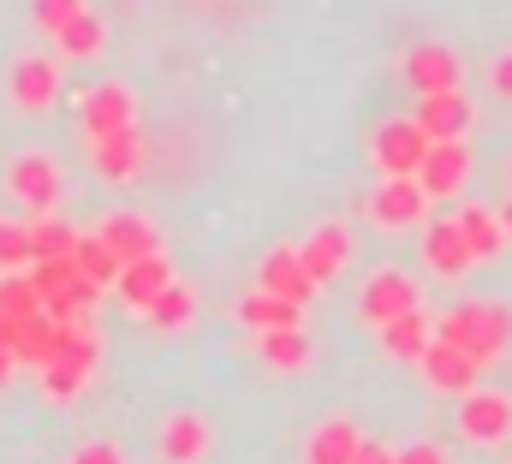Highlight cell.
Segmentation results:
<instances>
[{
	"label": "cell",
	"mask_w": 512,
	"mask_h": 464,
	"mask_svg": "<svg viewBox=\"0 0 512 464\" xmlns=\"http://www.w3.org/2000/svg\"><path fill=\"white\" fill-rule=\"evenodd\" d=\"M441 340H453L459 351H471L477 363H495L512 340V310L507 304H459V310H447L441 316V328H435Z\"/></svg>",
	"instance_id": "obj_1"
},
{
	"label": "cell",
	"mask_w": 512,
	"mask_h": 464,
	"mask_svg": "<svg viewBox=\"0 0 512 464\" xmlns=\"http://www.w3.org/2000/svg\"><path fill=\"white\" fill-rule=\"evenodd\" d=\"M6 191H12V203H18V209H30V215H48V209L60 203L66 179H60L54 155H42V149H24V155L6 167Z\"/></svg>",
	"instance_id": "obj_2"
},
{
	"label": "cell",
	"mask_w": 512,
	"mask_h": 464,
	"mask_svg": "<svg viewBox=\"0 0 512 464\" xmlns=\"http://www.w3.org/2000/svg\"><path fill=\"white\" fill-rule=\"evenodd\" d=\"M6 96L18 114H48L60 96V60L54 54H18L6 72Z\"/></svg>",
	"instance_id": "obj_3"
},
{
	"label": "cell",
	"mask_w": 512,
	"mask_h": 464,
	"mask_svg": "<svg viewBox=\"0 0 512 464\" xmlns=\"http://www.w3.org/2000/svg\"><path fill=\"white\" fill-rule=\"evenodd\" d=\"M507 429H512V399L507 393H495V387L459 393V435H465V441L495 447V441H507Z\"/></svg>",
	"instance_id": "obj_4"
},
{
	"label": "cell",
	"mask_w": 512,
	"mask_h": 464,
	"mask_svg": "<svg viewBox=\"0 0 512 464\" xmlns=\"http://www.w3.org/2000/svg\"><path fill=\"white\" fill-rule=\"evenodd\" d=\"M417 304H423V292H417V280H411V274H399V268L370 274V280H364V292H358V316H364L370 328H382V322L405 316V310H417Z\"/></svg>",
	"instance_id": "obj_5"
},
{
	"label": "cell",
	"mask_w": 512,
	"mask_h": 464,
	"mask_svg": "<svg viewBox=\"0 0 512 464\" xmlns=\"http://www.w3.org/2000/svg\"><path fill=\"white\" fill-rule=\"evenodd\" d=\"M78 119H84V137L102 143V137H114V131L137 125V96H131L126 84H96V90L84 96Z\"/></svg>",
	"instance_id": "obj_6"
},
{
	"label": "cell",
	"mask_w": 512,
	"mask_h": 464,
	"mask_svg": "<svg viewBox=\"0 0 512 464\" xmlns=\"http://www.w3.org/2000/svg\"><path fill=\"white\" fill-rule=\"evenodd\" d=\"M417 363H423V381L441 387V393H471L477 387V369H483L471 351H459L453 340H441V334L417 351Z\"/></svg>",
	"instance_id": "obj_7"
},
{
	"label": "cell",
	"mask_w": 512,
	"mask_h": 464,
	"mask_svg": "<svg viewBox=\"0 0 512 464\" xmlns=\"http://www.w3.org/2000/svg\"><path fill=\"white\" fill-rule=\"evenodd\" d=\"M423 155H429V137H423V125H417V119H393V125L376 131V167H382L387 179L417 173V167H423Z\"/></svg>",
	"instance_id": "obj_8"
},
{
	"label": "cell",
	"mask_w": 512,
	"mask_h": 464,
	"mask_svg": "<svg viewBox=\"0 0 512 464\" xmlns=\"http://www.w3.org/2000/svg\"><path fill=\"white\" fill-rule=\"evenodd\" d=\"M155 453H161V464H203L209 459V423H203V411H173L161 423V435H155Z\"/></svg>",
	"instance_id": "obj_9"
},
{
	"label": "cell",
	"mask_w": 512,
	"mask_h": 464,
	"mask_svg": "<svg viewBox=\"0 0 512 464\" xmlns=\"http://www.w3.org/2000/svg\"><path fill=\"white\" fill-rule=\"evenodd\" d=\"M405 78L417 96H435V90H459V54L441 48V42H423L405 54Z\"/></svg>",
	"instance_id": "obj_10"
},
{
	"label": "cell",
	"mask_w": 512,
	"mask_h": 464,
	"mask_svg": "<svg viewBox=\"0 0 512 464\" xmlns=\"http://www.w3.org/2000/svg\"><path fill=\"white\" fill-rule=\"evenodd\" d=\"M262 292H274V298H286V304H310L316 280H310V268H304V256H298L292 244H280V250L262 256Z\"/></svg>",
	"instance_id": "obj_11"
},
{
	"label": "cell",
	"mask_w": 512,
	"mask_h": 464,
	"mask_svg": "<svg viewBox=\"0 0 512 464\" xmlns=\"http://www.w3.org/2000/svg\"><path fill=\"white\" fill-rule=\"evenodd\" d=\"M417 125H423L429 143H453V137L471 131V102H465L459 90H435V96L417 102Z\"/></svg>",
	"instance_id": "obj_12"
},
{
	"label": "cell",
	"mask_w": 512,
	"mask_h": 464,
	"mask_svg": "<svg viewBox=\"0 0 512 464\" xmlns=\"http://www.w3.org/2000/svg\"><path fill=\"white\" fill-rule=\"evenodd\" d=\"M298 256H304V268H310V280L322 286V280H334L346 262H352V232L340 227V221H328V227H316L304 244H298Z\"/></svg>",
	"instance_id": "obj_13"
},
{
	"label": "cell",
	"mask_w": 512,
	"mask_h": 464,
	"mask_svg": "<svg viewBox=\"0 0 512 464\" xmlns=\"http://www.w3.org/2000/svg\"><path fill=\"white\" fill-rule=\"evenodd\" d=\"M465 173H471V155H465V143L453 137V143H429V155H423V167H417V185H423L429 197H453V191L465 185Z\"/></svg>",
	"instance_id": "obj_14"
},
{
	"label": "cell",
	"mask_w": 512,
	"mask_h": 464,
	"mask_svg": "<svg viewBox=\"0 0 512 464\" xmlns=\"http://www.w3.org/2000/svg\"><path fill=\"white\" fill-rule=\"evenodd\" d=\"M423 203H429V191L417 185V173H405V179H387L370 197V215L382 227H411V221H423Z\"/></svg>",
	"instance_id": "obj_15"
},
{
	"label": "cell",
	"mask_w": 512,
	"mask_h": 464,
	"mask_svg": "<svg viewBox=\"0 0 512 464\" xmlns=\"http://www.w3.org/2000/svg\"><path fill=\"white\" fill-rule=\"evenodd\" d=\"M173 280V268H167V256L161 250H149V256H131V262H120V274H114V292L126 298L131 310H143L161 286Z\"/></svg>",
	"instance_id": "obj_16"
},
{
	"label": "cell",
	"mask_w": 512,
	"mask_h": 464,
	"mask_svg": "<svg viewBox=\"0 0 512 464\" xmlns=\"http://www.w3.org/2000/svg\"><path fill=\"white\" fill-rule=\"evenodd\" d=\"M96 238L120 256V262H131V256H149V250H161V238H155V227L137 215V209H114L102 227H96Z\"/></svg>",
	"instance_id": "obj_17"
},
{
	"label": "cell",
	"mask_w": 512,
	"mask_h": 464,
	"mask_svg": "<svg viewBox=\"0 0 512 464\" xmlns=\"http://www.w3.org/2000/svg\"><path fill=\"white\" fill-rule=\"evenodd\" d=\"M358 423H346V417H328V423H316L310 429V441H304V464H352L358 453Z\"/></svg>",
	"instance_id": "obj_18"
},
{
	"label": "cell",
	"mask_w": 512,
	"mask_h": 464,
	"mask_svg": "<svg viewBox=\"0 0 512 464\" xmlns=\"http://www.w3.org/2000/svg\"><path fill=\"white\" fill-rule=\"evenodd\" d=\"M423 262H429L435 274H447V280L471 268V244H465L459 221H435V227L423 232Z\"/></svg>",
	"instance_id": "obj_19"
},
{
	"label": "cell",
	"mask_w": 512,
	"mask_h": 464,
	"mask_svg": "<svg viewBox=\"0 0 512 464\" xmlns=\"http://www.w3.org/2000/svg\"><path fill=\"white\" fill-rule=\"evenodd\" d=\"M96 173L114 179V185L143 173V137H137V125H126V131H114V137L96 143Z\"/></svg>",
	"instance_id": "obj_20"
},
{
	"label": "cell",
	"mask_w": 512,
	"mask_h": 464,
	"mask_svg": "<svg viewBox=\"0 0 512 464\" xmlns=\"http://www.w3.org/2000/svg\"><path fill=\"white\" fill-rule=\"evenodd\" d=\"M54 42H60V54H66V60H96V54H102V42H108V24L84 6L78 18H66V24L54 30Z\"/></svg>",
	"instance_id": "obj_21"
},
{
	"label": "cell",
	"mask_w": 512,
	"mask_h": 464,
	"mask_svg": "<svg viewBox=\"0 0 512 464\" xmlns=\"http://www.w3.org/2000/svg\"><path fill=\"white\" fill-rule=\"evenodd\" d=\"M459 232H465V244H471V262H489V256H501V244H507V232H501V215L495 209H459L453 215Z\"/></svg>",
	"instance_id": "obj_22"
},
{
	"label": "cell",
	"mask_w": 512,
	"mask_h": 464,
	"mask_svg": "<svg viewBox=\"0 0 512 464\" xmlns=\"http://www.w3.org/2000/svg\"><path fill=\"white\" fill-rule=\"evenodd\" d=\"M262 363L268 369H280V375H292V369H304L310 363V340H304V328H262Z\"/></svg>",
	"instance_id": "obj_23"
},
{
	"label": "cell",
	"mask_w": 512,
	"mask_h": 464,
	"mask_svg": "<svg viewBox=\"0 0 512 464\" xmlns=\"http://www.w3.org/2000/svg\"><path fill=\"white\" fill-rule=\"evenodd\" d=\"M429 340H435V328H429L423 304H417V310H405V316H393V322H382V346L393 351V357H417Z\"/></svg>",
	"instance_id": "obj_24"
},
{
	"label": "cell",
	"mask_w": 512,
	"mask_h": 464,
	"mask_svg": "<svg viewBox=\"0 0 512 464\" xmlns=\"http://www.w3.org/2000/svg\"><path fill=\"white\" fill-rule=\"evenodd\" d=\"M239 316L251 322L256 334H262V328H298V322H304V304H286V298H274V292L256 286L251 298L239 304Z\"/></svg>",
	"instance_id": "obj_25"
},
{
	"label": "cell",
	"mask_w": 512,
	"mask_h": 464,
	"mask_svg": "<svg viewBox=\"0 0 512 464\" xmlns=\"http://www.w3.org/2000/svg\"><path fill=\"white\" fill-rule=\"evenodd\" d=\"M72 262H78V274H84V280H96V286H114V274H120V256H114L96 232H78Z\"/></svg>",
	"instance_id": "obj_26"
},
{
	"label": "cell",
	"mask_w": 512,
	"mask_h": 464,
	"mask_svg": "<svg viewBox=\"0 0 512 464\" xmlns=\"http://www.w3.org/2000/svg\"><path fill=\"white\" fill-rule=\"evenodd\" d=\"M72 244H78V232L66 227L54 209L30 221V256H36V262H42V256H72Z\"/></svg>",
	"instance_id": "obj_27"
},
{
	"label": "cell",
	"mask_w": 512,
	"mask_h": 464,
	"mask_svg": "<svg viewBox=\"0 0 512 464\" xmlns=\"http://www.w3.org/2000/svg\"><path fill=\"white\" fill-rule=\"evenodd\" d=\"M143 316H149L155 328H185V322H191V292H185L179 280H167V286L143 304Z\"/></svg>",
	"instance_id": "obj_28"
},
{
	"label": "cell",
	"mask_w": 512,
	"mask_h": 464,
	"mask_svg": "<svg viewBox=\"0 0 512 464\" xmlns=\"http://www.w3.org/2000/svg\"><path fill=\"white\" fill-rule=\"evenodd\" d=\"M0 316H42V292L30 286V274L18 268V274H0Z\"/></svg>",
	"instance_id": "obj_29"
},
{
	"label": "cell",
	"mask_w": 512,
	"mask_h": 464,
	"mask_svg": "<svg viewBox=\"0 0 512 464\" xmlns=\"http://www.w3.org/2000/svg\"><path fill=\"white\" fill-rule=\"evenodd\" d=\"M90 381V369L84 363H66V357H54V363H42V393L48 399H78V387Z\"/></svg>",
	"instance_id": "obj_30"
},
{
	"label": "cell",
	"mask_w": 512,
	"mask_h": 464,
	"mask_svg": "<svg viewBox=\"0 0 512 464\" xmlns=\"http://www.w3.org/2000/svg\"><path fill=\"white\" fill-rule=\"evenodd\" d=\"M30 262H36L30 256V227L24 221H0V274H18Z\"/></svg>",
	"instance_id": "obj_31"
},
{
	"label": "cell",
	"mask_w": 512,
	"mask_h": 464,
	"mask_svg": "<svg viewBox=\"0 0 512 464\" xmlns=\"http://www.w3.org/2000/svg\"><path fill=\"white\" fill-rule=\"evenodd\" d=\"M66 280H78V262H72V256H42V262H30V286H36L42 298H54Z\"/></svg>",
	"instance_id": "obj_32"
},
{
	"label": "cell",
	"mask_w": 512,
	"mask_h": 464,
	"mask_svg": "<svg viewBox=\"0 0 512 464\" xmlns=\"http://www.w3.org/2000/svg\"><path fill=\"white\" fill-rule=\"evenodd\" d=\"M78 12H84V0H30V18H36L48 36H54L66 18H78Z\"/></svg>",
	"instance_id": "obj_33"
},
{
	"label": "cell",
	"mask_w": 512,
	"mask_h": 464,
	"mask_svg": "<svg viewBox=\"0 0 512 464\" xmlns=\"http://www.w3.org/2000/svg\"><path fill=\"white\" fill-rule=\"evenodd\" d=\"M72 464H126V453H120L114 441H84V447L72 453Z\"/></svg>",
	"instance_id": "obj_34"
},
{
	"label": "cell",
	"mask_w": 512,
	"mask_h": 464,
	"mask_svg": "<svg viewBox=\"0 0 512 464\" xmlns=\"http://www.w3.org/2000/svg\"><path fill=\"white\" fill-rule=\"evenodd\" d=\"M393 464H447V447H435V441H417V447L393 453Z\"/></svg>",
	"instance_id": "obj_35"
},
{
	"label": "cell",
	"mask_w": 512,
	"mask_h": 464,
	"mask_svg": "<svg viewBox=\"0 0 512 464\" xmlns=\"http://www.w3.org/2000/svg\"><path fill=\"white\" fill-rule=\"evenodd\" d=\"M489 84H495V96H507V102H512V48L489 66Z\"/></svg>",
	"instance_id": "obj_36"
},
{
	"label": "cell",
	"mask_w": 512,
	"mask_h": 464,
	"mask_svg": "<svg viewBox=\"0 0 512 464\" xmlns=\"http://www.w3.org/2000/svg\"><path fill=\"white\" fill-rule=\"evenodd\" d=\"M352 464H393V453H387V447H376V441H358Z\"/></svg>",
	"instance_id": "obj_37"
},
{
	"label": "cell",
	"mask_w": 512,
	"mask_h": 464,
	"mask_svg": "<svg viewBox=\"0 0 512 464\" xmlns=\"http://www.w3.org/2000/svg\"><path fill=\"white\" fill-rule=\"evenodd\" d=\"M12 369H18V357H12V351L0 346V381H6V375H12Z\"/></svg>",
	"instance_id": "obj_38"
},
{
	"label": "cell",
	"mask_w": 512,
	"mask_h": 464,
	"mask_svg": "<svg viewBox=\"0 0 512 464\" xmlns=\"http://www.w3.org/2000/svg\"><path fill=\"white\" fill-rule=\"evenodd\" d=\"M501 232H507V238H512V203H507V209H501Z\"/></svg>",
	"instance_id": "obj_39"
}]
</instances>
